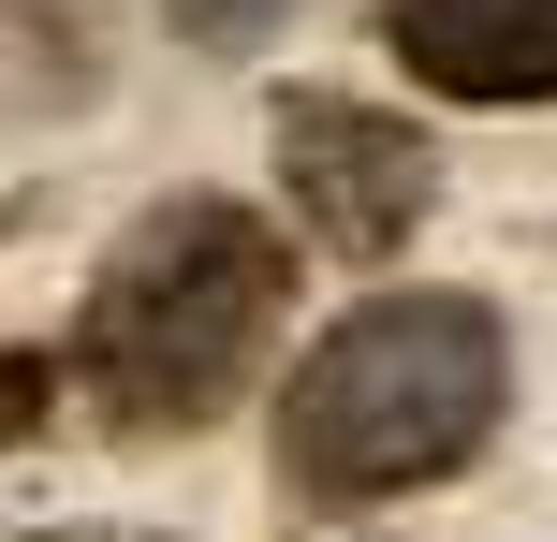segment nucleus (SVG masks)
<instances>
[{
  "instance_id": "f257e3e1",
  "label": "nucleus",
  "mask_w": 557,
  "mask_h": 542,
  "mask_svg": "<svg viewBox=\"0 0 557 542\" xmlns=\"http://www.w3.org/2000/svg\"><path fill=\"white\" fill-rule=\"evenodd\" d=\"M513 338L484 293H367L308 338L294 396H278V499L294 514H367V499L455 484L499 440Z\"/></svg>"
},
{
  "instance_id": "39448f33",
  "label": "nucleus",
  "mask_w": 557,
  "mask_h": 542,
  "mask_svg": "<svg viewBox=\"0 0 557 542\" xmlns=\"http://www.w3.org/2000/svg\"><path fill=\"white\" fill-rule=\"evenodd\" d=\"M294 15H308V0H162V29L206 45V59H250L264 29H294Z\"/></svg>"
},
{
  "instance_id": "7ed1b4c3",
  "label": "nucleus",
  "mask_w": 557,
  "mask_h": 542,
  "mask_svg": "<svg viewBox=\"0 0 557 542\" xmlns=\"http://www.w3.org/2000/svg\"><path fill=\"white\" fill-rule=\"evenodd\" d=\"M425 191H441L425 117H382V103H352V88H294V103H278V205H294L308 250L382 264L396 235L425 220Z\"/></svg>"
},
{
  "instance_id": "20e7f679",
  "label": "nucleus",
  "mask_w": 557,
  "mask_h": 542,
  "mask_svg": "<svg viewBox=\"0 0 557 542\" xmlns=\"http://www.w3.org/2000/svg\"><path fill=\"white\" fill-rule=\"evenodd\" d=\"M382 45L441 103H557V0H382Z\"/></svg>"
},
{
  "instance_id": "f03ea898",
  "label": "nucleus",
  "mask_w": 557,
  "mask_h": 542,
  "mask_svg": "<svg viewBox=\"0 0 557 542\" xmlns=\"http://www.w3.org/2000/svg\"><path fill=\"white\" fill-rule=\"evenodd\" d=\"M278 308H294V235L264 205H235V191H176L103 250L74 367H88L117 440H176V426H221L250 396Z\"/></svg>"
}]
</instances>
